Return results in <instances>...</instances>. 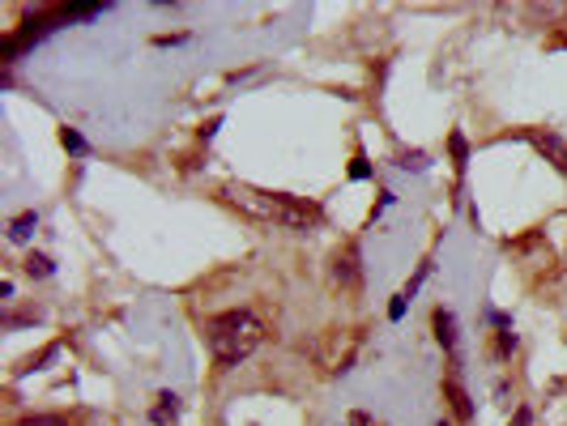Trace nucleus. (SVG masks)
<instances>
[{
    "label": "nucleus",
    "mask_w": 567,
    "mask_h": 426,
    "mask_svg": "<svg viewBox=\"0 0 567 426\" xmlns=\"http://www.w3.org/2000/svg\"><path fill=\"white\" fill-rule=\"evenodd\" d=\"M222 196L239 213H248L256 222H269V226H282V230H312L324 218L320 205H312V201H299V196H286V192H269V188H256V183H239V179L222 183Z\"/></svg>",
    "instance_id": "1"
},
{
    "label": "nucleus",
    "mask_w": 567,
    "mask_h": 426,
    "mask_svg": "<svg viewBox=\"0 0 567 426\" xmlns=\"http://www.w3.org/2000/svg\"><path fill=\"white\" fill-rule=\"evenodd\" d=\"M205 341H209V354H213L218 367H235V363H243L248 354L260 350L265 324H260L252 311L235 307V311H222V316H213V320L205 324Z\"/></svg>",
    "instance_id": "2"
},
{
    "label": "nucleus",
    "mask_w": 567,
    "mask_h": 426,
    "mask_svg": "<svg viewBox=\"0 0 567 426\" xmlns=\"http://www.w3.org/2000/svg\"><path fill=\"white\" fill-rule=\"evenodd\" d=\"M529 145H534L538 154H546V162H555V166L567 175V141L563 137H555V132H529Z\"/></svg>",
    "instance_id": "3"
},
{
    "label": "nucleus",
    "mask_w": 567,
    "mask_h": 426,
    "mask_svg": "<svg viewBox=\"0 0 567 426\" xmlns=\"http://www.w3.org/2000/svg\"><path fill=\"white\" fill-rule=\"evenodd\" d=\"M444 397H448V405H452L457 422H470V418H474V401H470V393L461 388V376H457V371L448 376V384H444Z\"/></svg>",
    "instance_id": "4"
},
{
    "label": "nucleus",
    "mask_w": 567,
    "mask_h": 426,
    "mask_svg": "<svg viewBox=\"0 0 567 426\" xmlns=\"http://www.w3.org/2000/svg\"><path fill=\"white\" fill-rule=\"evenodd\" d=\"M333 277H337V282H341L346 290H354V286H359V277H363V273H359V247H354V243H350L346 252H337Z\"/></svg>",
    "instance_id": "5"
},
{
    "label": "nucleus",
    "mask_w": 567,
    "mask_h": 426,
    "mask_svg": "<svg viewBox=\"0 0 567 426\" xmlns=\"http://www.w3.org/2000/svg\"><path fill=\"white\" fill-rule=\"evenodd\" d=\"M154 426H179V397L175 393H158V405L149 410Z\"/></svg>",
    "instance_id": "6"
},
{
    "label": "nucleus",
    "mask_w": 567,
    "mask_h": 426,
    "mask_svg": "<svg viewBox=\"0 0 567 426\" xmlns=\"http://www.w3.org/2000/svg\"><path fill=\"white\" fill-rule=\"evenodd\" d=\"M435 337L448 354H457V316L448 307H435Z\"/></svg>",
    "instance_id": "7"
},
{
    "label": "nucleus",
    "mask_w": 567,
    "mask_h": 426,
    "mask_svg": "<svg viewBox=\"0 0 567 426\" xmlns=\"http://www.w3.org/2000/svg\"><path fill=\"white\" fill-rule=\"evenodd\" d=\"M34 230H38V213H34V209H26V213H17V218L9 222V243H26Z\"/></svg>",
    "instance_id": "8"
},
{
    "label": "nucleus",
    "mask_w": 567,
    "mask_h": 426,
    "mask_svg": "<svg viewBox=\"0 0 567 426\" xmlns=\"http://www.w3.org/2000/svg\"><path fill=\"white\" fill-rule=\"evenodd\" d=\"M60 141H64V149H68V154H77V158H85V154H90V145H85V137H81L77 128H64V132H60Z\"/></svg>",
    "instance_id": "9"
},
{
    "label": "nucleus",
    "mask_w": 567,
    "mask_h": 426,
    "mask_svg": "<svg viewBox=\"0 0 567 426\" xmlns=\"http://www.w3.org/2000/svg\"><path fill=\"white\" fill-rule=\"evenodd\" d=\"M26 273L43 282V277H51L55 269H51V260H47V256H38V252H30V256H26Z\"/></svg>",
    "instance_id": "10"
},
{
    "label": "nucleus",
    "mask_w": 567,
    "mask_h": 426,
    "mask_svg": "<svg viewBox=\"0 0 567 426\" xmlns=\"http://www.w3.org/2000/svg\"><path fill=\"white\" fill-rule=\"evenodd\" d=\"M448 145H452V158H457V175H465V162H470V145H465V137H461V132H452V137H448Z\"/></svg>",
    "instance_id": "11"
},
{
    "label": "nucleus",
    "mask_w": 567,
    "mask_h": 426,
    "mask_svg": "<svg viewBox=\"0 0 567 426\" xmlns=\"http://www.w3.org/2000/svg\"><path fill=\"white\" fill-rule=\"evenodd\" d=\"M21 426H73V422H64L60 414H30V418H21Z\"/></svg>",
    "instance_id": "12"
},
{
    "label": "nucleus",
    "mask_w": 567,
    "mask_h": 426,
    "mask_svg": "<svg viewBox=\"0 0 567 426\" xmlns=\"http://www.w3.org/2000/svg\"><path fill=\"white\" fill-rule=\"evenodd\" d=\"M427 277H431V265H418V273H414V277H410V286H406V290H401V294H406V299H414V294H418V286H423V282H427Z\"/></svg>",
    "instance_id": "13"
},
{
    "label": "nucleus",
    "mask_w": 567,
    "mask_h": 426,
    "mask_svg": "<svg viewBox=\"0 0 567 426\" xmlns=\"http://www.w3.org/2000/svg\"><path fill=\"white\" fill-rule=\"evenodd\" d=\"M512 350H516V333H508V329H504V333L495 337V354H499V358H508Z\"/></svg>",
    "instance_id": "14"
},
{
    "label": "nucleus",
    "mask_w": 567,
    "mask_h": 426,
    "mask_svg": "<svg viewBox=\"0 0 567 426\" xmlns=\"http://www.w3.org/2000/svg\"><path fill=\"white\" fill-rule=\"evenodd\" d=\"M397 166H401V171H423V166H427V154H418V149H414V154H401Z\"/></svg>",
    "instance_id": "15"
},
{
    "label": "nucleus",
    "mask_w": 567,
    "mask_h": 426,
    "mask_svg": "<svg viewBox=\"0 0 567 426\" xmlns=\"http://www.w3.org/2000/svg\"><path fill=\"white\" fill-rule=\"evenodd\" d=\"M406 307H410V299H406V294H397V299L388 303V320H401V316H406Z\"/></svg>",
    "instance_id": "16"
},
{
    "label": "nucleus",
    "mask_w": 567,
    "mask_h": 426,
    "mask_svg": "<svg viewBox=\"0 0 567 426\" xmlns=\"http://www.w3.org/2000/svg\"><path fill=\"white\" fill-rule=\"evenodd\" d=\"M367 175H371L367 158H354V166H350V179H367Z\"/></svg>",
    "instance_id": "17"
},
{
    "label": "nucleus",
    "mask_w": 567,
    "mask_h": 426,
    "mask_svg": "<svg viewBox=\"0 0 567 426\" xmlns=\"http://www.w3.org/2000/svg\"><path fill=\"white\" fill-rule=\"evenodd\" d=\"M508 426H534V414H529L525 405H516V414H512V422Z\"/></svg>",
    "instance_id": "18"
},
{
    "label": "nucleus",
    "mask_w": 567,
    "mask_h": 426,
    "mask_svg": "<svg viewBox=\"0 0 567 426\" xmlns=\"http://www.w3.org/2000/svg\"><path fill=\"white\" fill-rule=\"evenodd\" d=\"M435 426H448V422H435Z\"/></svg>",
    "instance_id": "19"
}]
</instances>
